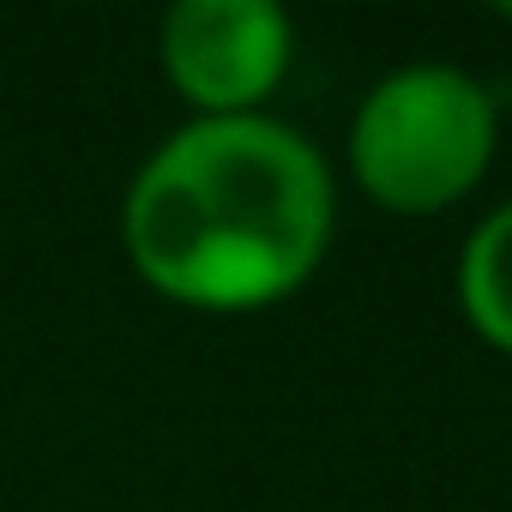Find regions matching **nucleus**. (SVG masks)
Wrapping results in <instances>:
<instances>
[{
	"label": "nucleus",
	"mask_w": 512,
	"mask_h": 512,
	"mask_svg": "<svg viewBox=\"0 0 512 512\" xmlns=\"http://www.w3.org/2000/svg\"><path fill=\"white\" fill-rule=\"evenodd\" d=\"M296 55V31L272 0H181L163 13L157 61L193 121L266 115Z\"/></svg>",
	"instance_id": "7ed1b4c3"
},
{
	"label": "nucleus",
	"mask_w": 512,
	"mask_h": 512,
	"mask_svg": "<svg viewBox=\"0 0 512 512\" xmlns=\"http://www.w3.org/2000/svg\"><path fill=\"white\" fill-rule=\"evenodd\" d=\"M500 109L464 67H398L350 121V175L392 217L464 205L494 169Z\"/></svg>",
	"instance_id": "f03ea898"
},
{
	"label": "nucleus",
	"mask_w": 512,
	"mask_h": 512,
	"mask_svg": "<svg viewBox=\"0 0 512 512\" xmlns=\"http://www.w3.org/2000/svg\"><path fill=\"white\" fill-rule=\"evenodd\" d=\"M338 229L320 145L278 115L175 127L121 193V247L145 290L193 314L290 302Z\"/></svg>",
	"instance_id": "f257e3e1"
},
{
	"label": "nucleus",
	"mask_w": 512,
	"mask_h": 512,
	"mask_svg": "<svg viewBox=\"0 0 512 512\" xmlns=\"http://www.w3.org/2000/svg\"><path fill=\"white\" fill-rule=\"evenodd\" d=\"M458 308L488 350L512 356V199L494 205L458 253Z\"/></svg>",
	"instance_id": "20e7f679"
}]
</instances>
